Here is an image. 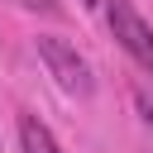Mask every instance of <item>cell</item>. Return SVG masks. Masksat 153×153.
I'll list each match as a JSON object with an SVG mask.
<instances>
[{"label":"cell","mask_w":153,"mask_h":153,"mask_svg":"<svg viewBox=\"0 0 153 153\" xmlns=\"http://www.w3.org/2000/svg\"><path fill=\"white\" fill-rule=\"evenodd\" d=\"M38 57H43V67L53 72V81H57L67 96H91V91H96L91 62L76 53V43H67V38H57V33H38Z\"/></svg>","instance_id":"cell-1"},{"label":"cell","mask_w":153,"mask_h":153,"mask_svg":"<svg viewBox=\"0 0 153 153\" xmlns=\"http://www.w3.org/2000/svg\"><path fill=\"white\" fill-rule=\"evenodd\" d=\"M105 19H110V33L120 38V48L153 76V29L143 24V14H139L129 0H110V5H105Z\"/></svg>","instance_id":"cell-2"},{"label":"cell","mask_w":153,"mask_h":153,"mask_svg":"<svg viewBox=\"0 0 153 153\" xmlns=\"http://www.w3.org/2000/svg\"><path fill=\"white\" fill-rule=\"evenodd\" d=\"M19 153H62V143L38 115H19Z\"/></svg>","instance_id":"cell-3"},{"label":"cell","mask_w":153,"mask_h":153,"mask_svg":"<svg viewBox=\"0 0 153 153\" xmlns=\"http://www.w3.org/2000/svg\"><path fill=\"white\" fill-rule=\"evenodd\" d=\"M14 5H24V10H53V0H14Z\"/></svg>","instance_id":"cell-4"},{"label":"cell","mask_w":153,"mask_h":153,"mask_svg":"<svg viewBox=\"0 0 153 153\" xmlns=\"http://www.w3.org/2000/svg\"><path fill=\"white\" fill-rule=\"evenodd\" d=\"M81 5H96V0H81Z\"/></svg>","instance_id":"cell-5"}]
</instances>
